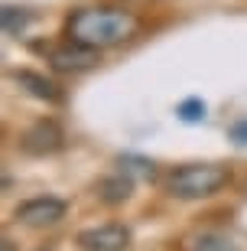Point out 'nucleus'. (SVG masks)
Instances as JSON below:
<instances>
[{"label": "nucleus", "mask_w": 247, "mask_h": 251, "mask_svg": "<svg viewBox=\"0 0 247 251\" xmlns=\"http://www.w3.org/2000/svg\"><path fill=\"white\" fill-rule=\"evenodd\" d=\"M120 170L124 173H130V176H143V179H156V167L150 163V160L143 157H120Z\"/></svg>", "instance_id": "9b49d317"}, {"label": "nucleus", "mask_w": 247, "mask_h": 251, "mask_svg": "<svg viewBox=\"0 0 247 251\" xmlns=\"http://www.w3.org/2000/svg\"><path fill=\"white\" fill-rule=\"evenodd\" d=\"M205 101L202 98H185V101H179V108H176V114L182 118L185 124H195V121H205Z\"/></svg>", "instance_id": "f8f14e48"}, {"label": "nucleus", "mask_w": 247, "mask_h": 251, "mask_svg": "<svg viewBox=\"0 0 247 251\" xmlns=\"http://www.w3.org/2000/svg\"><path fill=\"white\" fill-rule=\"evenodd\" d=\"M101 62V49L88 46V43H78V39H68L62 46L49 49V65H52L55 72H85V69H94Z\"/></svg>", "instance_id": "20e7f679"}, {"label": "nucleus", "mask_w": 247, "mask_h": 251, "mask_svg": "<svg viewBox=\"0 0 247 251\" xmlns=\"http://www.w3.org/2000/svg\"><path fill=\"white\" fill-rule=\"evenodd\" d=\"M10 78H13L23 92L33 95L36 101H46V104H59L62 101V88H59L52 78L33 72V69H17V72H10Z\"/></svg>", "instance_id": "0eeeda50"}, {"label": "nucleus", "mask_w": 247, "mask_h": 251, "mask_svg": "<svg viewBox=\"0 0 247 251\" xmlns=\"http://www.w3.org/2000/svg\"><path fill=\"white\" fill-rule=\"evenodd\" d=\"M65 147V130L52 118H36L20 134V150L26 157H52Z\"/></svg>", "instance_id": "7ed1b4c3"}, {"label": "nucleus", "mask_w": 247, "mask_h": 251, "mask_svg": "<svg viewBox=\"0 0 247 251\" xmlns=\"http://www.w3.org/2000/svg\"><path fill=\"white\" fill-rule=\"evenodd\" d=\"M140 33V17L124 7H78L65 20V36L94 49L120 46Z\"/></svg>", "instance_id": "f257e3e1"}, {"label": "nucleus", "mask_w": 247, "mask_h": 251, "mask_svg": "<svg viewBox=\"0 0 247 251\" xmlns=\"http://www.w3.org/2000/svg\"><path fill=\"white\" fill-rule=\"evenodd\" d=\"M228 137L234 140V144H238V147H247V118L244 121H234L228 127Z\"/></svg>", "instance_id": "ddd939ff"}, {"label": "nucleus", "mask_w": 247, "mask_h": 251, "mask_svg": "<svg viewBox=\"0 0 247 251\" xmlns=\"http://www.w3.org/2000/svg\"><path fill=\"white\" fill-rule=\"evenodd\" d=\"M75 242L85 251H127L130 248V228L120 222L94 225V228H82Z\"/></svg>", "instance_id": "39448f33"}, {"label": "nucleus", "mask_w": 247, "mask_h": 251, "mask_svg": "<svg viewBox=\"0 0 247 251\" xmlns=\"http://www.w3.org/2000/svg\"><path fill=\"white\" fill-rule=\"evenodd\" d=\"M185 248L189 251H241V245L234 238H228V235H221V232H202L195 238H189Z\"/></svg>", "instance_id": "1a4fd4ad"}, {"label": "nucleus", "mask_w": 247, "mask_h": 251, "mask_svg": "<svg viewBox=\"0 0 247 251\" xmlns=\"http://www.w3.org/2000/svg\"><path fill=\"white\" fill-rule=\"evenodd\" d=\"M231 183V170L221 163H185L166 176V193L173 199H211Z\"/></svg>", "instance_id": "f03ea898"}, {"label": "nucleus", "mask_w": 247, "mask_h": 251, "mask_svg": "<svg viewBox=\"0 0 247 251\" xmlns=\"http://www.w3.org/2000/svg\"><path fill=\"white\" fill-rule=\"evenodd\" d=\"M134 196V176L120 170L117 176H104L98 183V199L104 205H124Z\"/></svg>", "instance_id": "6e6552de"}, {"label": "nucleus", "mask_w": 247, "mask_h": 251, "mask_svg": "<svg viewBox=\"0 0 247 251\" xmlns=\"http://www.w3.org/2000/svg\"><path fill=\"white\" fill-rule=\"evenodd\" d=\"M33 20L36 17L23 7H3L0 10V23H3V33H7V36H23Z\"/></svg>", "instance_id": "9d476101"}, {"label": "nucleus", "mask_w": 247, "mask_h": 251, "mask_svg": "<svg viewBox=\"0 0 247 251\" xmlns=\"http://www.w3.org/2000/svg\"><path fill=\"white\" fill-rule=\"evenodd\" d=\"M13 215H17V222L29 225V228H49V225L65 219V202L55 196H36V199L20 202Z\"/></svg>", "instance_id": "423d86ee"}]
</instances>
